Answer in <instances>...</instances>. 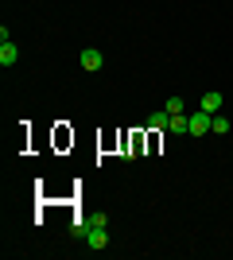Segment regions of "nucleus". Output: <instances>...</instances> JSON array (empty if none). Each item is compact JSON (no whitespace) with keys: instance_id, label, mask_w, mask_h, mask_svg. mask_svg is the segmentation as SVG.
Here are the masks:
<instances>
[{"instance_id":"obj_7","label":"nucleus","mask_w":233,"mask_h":260,"mask_svg":"<svg viewBox=\"0 0 233 260\" xmlns=\"http://www.w3.org/2000/svg\"><path fill=\"white\" fill-rule=\"evenodd\" d=\"M233 124H229V117H225V113H214V120H210V132H218V136H225V132H229Z\"/></svg>"},{"instance_id":"obj_5","label":"nucleus","mask_w":233,"mask_h":260,"mask_svg":"<svg viewBox=\"0 0 233 260\" xmlns=\"http://www.w3.org/2000/svg\"><path fill=\"white\" fill-rule=\"evenodd\" d=\"M198 109H206V113H222V93H202Z\"/></svg>"},{"instance_id":"obj_2","label":"nucleus","mask_w":233,"mask_h":260,"mask_svg":"<svg viewBox=\"0 0 233 260\" xmlns=\"http://www.w3.org/2000/svg\"><path fill=\"white\" fill-rule=\"evenodd\" d=\"M187 120H190V136H206V132H210L214 113H206V109H194V113H187Z\"/></svg>"},{"instance_id":"obj_8","label":"nucleus","mask_w":233,"mask_h":260,"mask_svg":"<svg viewBox=\"0 0 233 260\" xmlns=\"http://www.w3.org/2000/svg\"><path fill=\"white\" fill-rule=\"evenodd\" d=\"M167 113H187V101H183V98H167Z\"/></svg>"},{"instance_id":"obj_1","label":"nucleus","mask_w":233,"mask_h":260,"mask_svg":"<svg viewBox=\"0 0 233 260\" xmlns=\"http://www.w3.org/2000/svg\"><path fill=\"white\" fill-rule=\"evenodd\" d=\"M78 233H82V241H86L93 252L109 249V225H89V221H86V225L78 229Z\"/></svg>"},{"instance_id":"obj_6","label":"nucleus","mask_w":233,"mask_h":260,"mask_svg":"<svg viewBox=\"0 0 233 260\" xmlns=\"http://www.w3.org/2000/svg\"><path fill=\"white\" fill-rule=\"evenodd\" d=\"M167 124H171V113H167V109H159V113H152V117H148V128H167Z\"/></svg>"},{"instance_id":"obj_4","label":"nucleus","mask_w":233,"mask_h":260,"mask_svg":"<svg viewBox=\"0 0 233 260\" xmlns=\"http://www.w3.org/2000/svg\"><path fill=\"white\" fill-rule=\"evenodd\" d=\"M16 58H20V47L12 39H0V66H16Z\"/></svg>"},{"instance_id":"obj_3","label":"nucleus","mask_w":233,"mask_h":260,"mask_svg":"<svg viewBox=\"0 0 233 260\" xmlns=\"http://www.w3.org/2000/svg\"><path fill=\"white\" fill-rule=\"evenodd\" d=\"M78 62H82V70H89V74H97L101 66H105V54H101L97 47H86V51H82V58H78Z\"/></svg>"}]
</instances>
